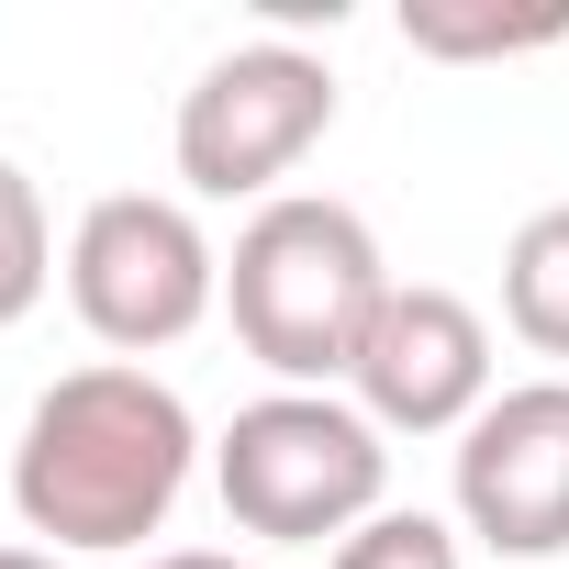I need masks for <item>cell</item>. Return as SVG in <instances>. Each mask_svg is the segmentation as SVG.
<instances>
[{"instance_id":"obj_1","label":"cell","mask_w":569,"mask_h":569,"mask_svg":"<svg viewBox=\"0 0 569 569\" xmlns=\"http://www.w3.org/2000/svg\"><path fill=\"white\" fill-rule=\"evenodd\" d=\"M190 469H201L190 402L134 358H90V369L34 391V413L12 436V513L46 547L112 558V547H146L179 513Z\"/></svg>"},{"instance_id":"obj_2","label":"cell","mask_w":569,"mask_h":569,"mask_svg":"<svg viewBox=\"0 0 569 569\" xmlns=\"http://www.w3.org/2000/svg\"><path fill=\"white\" fill-rule=\"evenodd\" d=\"M391 302V257L369 234L358 201L336 190H279L246 212L234 257H223V313L234 347L279 380V391H336L358 369L369 313Z\"/></svg>"},{"instance_id":"obj_3","label":"cell","mask_w":569,"mask_h":569,"mask_svg":"<svg viewBox=\"0 0 569 569\" xmlns=\"http://www.w3.org/2000/svg\"><path fill=\"white\" fill-rule=\"evenodd\" d=\"M212 491L234 536L268 547H347L391 502V447L347 391H257L212 436Z\"/></svg>"},{"instance_id":"obj_4","label":"cell","mask_w":569,"mask_h":569,"mask_svg":"<svg viewBox=\"0 0 569 569\" xmlns=\"http://www.w3.org/2000/svg\"><path fill=\"white\" fill-rule=\"evenodd\" d=\"M68 313L112 347V358H157V347H179L190 325H212V302H223V246L201 234V212L190 201H168V190H101L90 212H79V234H68Z\"/></svg>"},{"instance_id":"obj_5","label":"cell","mask_w":569,"mask_h":569,"mask_svg":"<svg viewBox=\"0 0 569 569\" xmlns=\"http://www.w3.org/2000/svg\"><path fill=\"white\" fill-rule=\"evenodd\" d=\"M325 134H336V68L313 46H291V34H257V46L212 57L179 90L168 157H179L190 201H279V179Z\"/></svg>"},{"instance_id":"obj_6","label":"cell","mask_w":569,"mask_h":569,"mask_svg":"<svg viewBox=\"0 0 569 569\" xmlns=\"http://www.w3.org/2000/svg\"><path fill=\"white\" fill-rule=\"evenodd\" d=\"M458 525L491 558H569V380H513L447 458Z\"/></svg>"},{"instance_id":"obj_7","label":"cell","mask_w":569,"mask_h":569,"mask_svg":"<svg viewBox=\"0 0 569 569\" xmlns=\"http://www.w3.org/2000/svg\"><path fill=\"white\" fill-rule=\"evenodd\" d=\"M347 402L380 436H469L491 402V325L458 291H436V279H391V302L358 336Z\"/></svg>"},{"instance_id":"obj_8","label":"cell","mask_w":569,"mask_h":569,"mask_svg":"<svg viewBox=\"0 0 569 569\" xmlns=\"http://www.w3.org/2000/svg\"><path fill=\"white\" fill-rule=\"evenodd\" d=\"M502 325L536 358H569V201L513 223V246H502Z\"/></svg>"},{"instance_id":"obj_9","label":"cell","mask_w":569,"mask_h":569,"mask_svg":"<svg viewBox=\"0 0 569 569\" xmlns=\"http://www.w3.org/2000/svg\"><path fill=\"white\" fill-rule=\"evenodd\" d=\"M402 46L413 57H536V46H569V12L558 0H536V12H469V0H402Z\"/></svg>"},{"instance_id":"obj_10","label":"cell","mask_w":569,"mask_h":569,"mask_svg":"<svg viewBox=\"0 0 569 569\" xmlns=\"http://www.w3.org/2000/svg\"><path fill=\"white\" fill-rule=\"evenodd\" d=\"M57 223H46V190L23 179V157H0V325H23L46 291H57Z\"/></svg>"},{"instance_id":"obj_11","label":"cell","mask_w":569,"mask_h":569,"mask_svg":"<svg viewBox=\"0 0 569 569\" xmlns=\"http://www.w3.org/2000/svg\"><path fill=\"white\" fill-rule=\"evenodd\" d=\"M325 569H469V558H458V525H447V513H425V502H380Z\"/></svg>"},{"instance_id":"obj_12","label":"cell","mask_w":569,"mask_h":569,"mask_svg":"<svg viewBox=\"0 0 569 569\" xmlns=\"http://www.w3.org/2000/svg\"><path fill=\"white\" fill-rule=\"evenodd\" d=\"M146 569H246V558H223V547H168V558H146Z\"/></svg>"},{"instance_id":"obj_13","label":"cell","mask_w":569,"mask_h":569,"mask_svg":"<svg viewBox=\"0 0 569 569\" xmlns=\"http://www.w3.org/2000/svg\"><path fill=\"white\" fill-rule=\"evenodd\" d=\"M0 569H57V547H0Z\"/></svg>"}]
</instances>
